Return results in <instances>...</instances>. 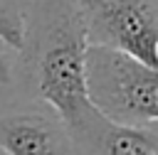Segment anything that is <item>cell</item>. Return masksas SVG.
<instances>
[{
  "label": "cell",
  "mask_w": 158,
  "mask_h": 155,
  "mask_svg": "<svg viewBox=\"0 0 158 155\" xmlns=\"http://www.w3.org/2000/svg\"><path fill=\"white\" fill-rule=\"evenodd\" d=\"M0 148L7 155H72V140L52 111L0 116Z\"/></svg>",
  "instance_id": "277c9868"
},
{
  "label": "cell",
  "mask_w": 158,
  "mask_h": 155,
  "mask_svg": "<svg viewBox=\"0 0 158 155\" xmlns=\"http://www.w3.org/2000/svg\"><path fill=\"white\" fill-rule=\"evenodd\" d=\"M25 12L20 0H0V39L17 52L25 42Z\"/></svg>",
  "instance_id": "8992f818"
},
{
  "label": "cell",
  "mask_w": 158,
  "mask_h": 155,
  "mask_svg": "<svg viewBox=\"0 0 158 155\" xmlns=\"http://www.w3.org/2000/svg\"><path fill=\"white\" fill-rule=\"evenodd\" d=\"M69 140L86 155H158V123L131 128L116 125L101 113H94L77 133L69 135Z\"/></svg>",
  "instance_id": "5b68a950"
},
{
  "label": "cell",
  "mask_w": 158,
  "mask_h": 155,
  "mask_svg": "<svg viewBox=\"0 0 158 155\" xmlns=\"http://www.w3.org/2000/svg\"><path fill=\"white\" fill-rule=\"evenodd\" d=\"M84 22L86 44L123 52L158 69V2L156 0H74Z\"/></svg>",
  "instance_id": "3957f363"
},
{
  "label": "cell",
  "mask_w": 158,
  "mask_h": 155,
  "mask_svg": "<svg viewBox=\"0 0 158 155\" xmlns=\"http://www.w3.org/2000/svg\"><path fill=\"white\" fill-rule=\"evenodd\" d=\"M84 91L89 103L116 125L158 123V69L123 52L86 44Z\"/></svg>",
  "instance_id": "7a4b0ae2"
},
{
  "label": "cell",
  "mask_w": 158,
  "mask_h": 155,
  "mask_svg": "<svg viewBox=\"0 0 158 155\" xmlns=\"http://www.w3.org/2000/svg\"><path fill=\"white\" fill-rule=\"evenodd\" d=\"M84 52L86 32L74 0H35L27 7L20 54H25L37 96L69 135L96 113L84 91Z\"/></svg>",
  "instance_id": "6da1fadb"
},
{
  "label": "cell",
  "mask_w": 158,
  "mask_h": 155,
  "mask_svg": "<svg viewBox=\"0 0 158 155\" xmlns=\"http://www.w3.org/2000/svg\"><path fill=\"white\" fill-rule=\"evenodd\" d=\"M12 79V59H10V47L0 39V81L10 84Z\"/></svg>",
  "instance_id": "52a82bcc"
}]
</instances>
